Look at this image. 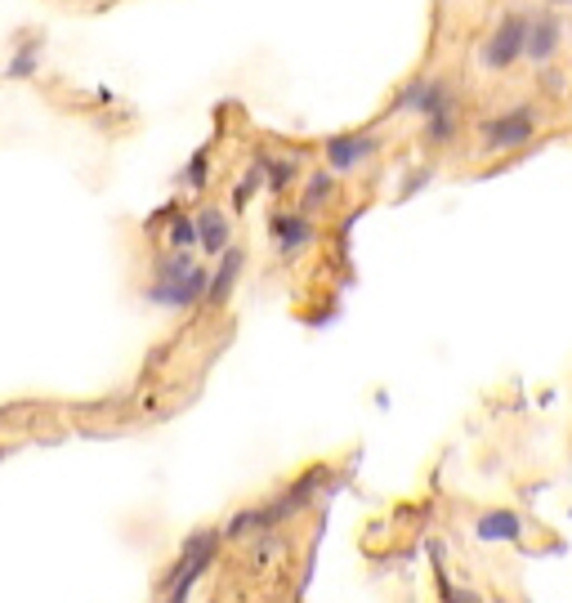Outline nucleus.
Segmentation results:
<instances>
[{"label":"nucleus","instance_id":"4","mask_svg":"<svg viewBox=\"0 0 572 603\" xmlns=\"http://www.w3.org/2000/svg\"><path fill=\"white\" fill-rule=\"evenodd\" d=\"M523 46H527V10H505L479 46V68L492 77L514 72L523 63Z\"/></svg>","mask_w":572,"mask_h":603},{"label":"nucleus","instance_id":"3","mask_svg":"<svg viewBox=\"0 0 572 603\" xmlns=\"http://www.w3.org/2000/svg\"><path fill=\"white\" fill-rule=\"evenodd\" d=\"M541 135V108L536 103H514L496 117H487L479 126V152L483 157H510V152H523L527 144H536Z\"/></svg>","mask_w":572,"mask_h":603},{"label":"nucleus","instance_id":"8","mask_svg":"<svg viewBox=\"0 0 572 603\" xmlns=\"http://www.w3.org/2000/svg\"><path fill=\"white\" fill-rule=\"evenodd\" d=\"M447 95H452V90H447L438 77L421 72V77H407V81L398 86V95H394V108H389V112H398V117H425V112H430V108H438Z\"/></svg>","mask_w":572,"mask_h":603},{"label":"nucleus","instance_id":"10","mask_svg":"<svg viewBox=\"0 0 572 603\" xmlns=\"http://www.w3.org/2000/svg\"><path fill=\"white\" fill-rule=\"evenodd\" d=\"M241 268H246V250L241 246H228L224 255H215V273H210V286H206V305L210 309H224L237 281H241Z\"/></svg>","mask_w":572,"mask_h":603},{"label":"nucleus","instance_id":"1","mask_svg":"<svg viewBox=\"0 0 572 603\" xmlns=\"http://www.w3.org/2000/svg\"><path fill=\"white\" fill-rule=\"evenodd\" d=\"M206 286H210V268H201L193 259V250H161L152 259V281H148V299L161 309H197L206 305Z\"/></svg>","mask_w":572,"mask_h":603},{"label":"nucleus","instance_id":"6","mask_svg":"<svg viewBox=\"0 0 572 603\" xmlns=\"http://www.w3.org/2000/svg\"><path fill=\"white\" fill-rule=\"evenodd\" d=\"M268 233H273V246H277L282 259H300V255H309L318 246V219L305 215L300 206L296 210H273Z\"/></svg>","mask_w":572,"mask_h":603},{"label":"nucleus","instance_id":"12","mask_svg":"<svg viewBox=\"0 0 572 603\" xmlns=\"http://www.w3.org/2000/svg\"><path fill=\"white\" fill-rule=\"evenodd\" d=\"M197 250L201 255H224L228 246H233V219H228V210H219V206H201L197 215Z\"/></svg>","mask_w":572,"mask_h":603},{"label":"nucleus","instance_id":"9","mask_svg":"<svg viewBox=\"0 0 572 603\" xmlns=\"http://www.w3.org/2000/svg\"><path fill=\"white\" fill-rule=\"evenodd\" d=\"M456 139H461V103H456V95H447L438 108H430L421 117V144L434 148V152H443Z\"/></svg>","mask_w":572,"mask_h":603},{"label":"nucleus","instance_id":"11","mask_svg":"<svg viewBox=\"0 0 572 603\" xmlns=\"http://www.w3.org/2000/svg\"><path fill=\"white\" fill-rule=\"evenodd\" d=\"M336 192H341V175H336L332 166L305 170V179H300V210L318 219L323 210H332V206H336Z\"/></svg>","mask_w":572,"mask_h":603},{"label":"nucleus","instance_id":"13","mask_svg":"<svg viewBox=\"0 0 572 603\" xmlns=\"http://www.w3.org/2000/svg\"><path fill=\"white\" fill-rule=\"evenodd\" d=\"M305 179V157L300 152H277V157H264V184L282 197L286 188H296Z\"/></svg>","mask_w":572,"mask_h":603},{"label":"nucleus","instance_id":"7","mask_svg":"<svg viewBox=\"0 0 572 603\" xmlns=\"http://www.w3.org/2000/svg\"><path fill=\"white\" fill-rule=\"evenodd\" d=\"M376 152H381V135L376 130H349V135H332L323 144V166H332L336 175H354Z\"/></svg>","mask_w":572,"mask_h":603},{"label":"nucleus","instance_id":"20","mask_svg":"<svg viewBox=\"0 0 572 603\" xmlns=\"http://www.w3.org/2000/svg\"><path fill=\"white\" fill-rule=\"evenodd\" d=\"M541 6H545V10H559V14H563V10H572V0H541Z\"/></svg>","mask_w":572,"mask_h":603},{"label":"nucleus","instance_id":"17","mask_svg":"<svg viewBox=\"0 0 572 603\" xmlns=\"http://www.w3.org/2000/svg\"><path fill=\"white\" fill-rule=\"evenodd\" d=\"M438 590H443V603H487L474 585H456V581H447V572H438Z\"/></svg>","mask_w":572,"mask_h":603},{"label":"nucleus","instance_id":"2","mask_svg":"<svg viewBox=\"0 0 572 603\" xmlns=\"http://www.w3.org/2000/svg\"><path fill=\"white\" fill-rule=\"evenodd\" d=\"M219 545H224V532H219V527H197V532L179 545V554H175L170 572L161 576L157 603H188V594L197 590V581L210 572V563H215Z\"/></svg>","mask_w":572,"mask_h":603},{"label":"nucleus","instance_id":"19","mask_svg":"<svg viewBox=\"0 0 572 603\" xmlns=\"http://www.w3.org/2000/svg\"><path fill=\"white\" fill-rule=\"evenodd\" d=\"M32 68H37V46H28V50L14 59V68H10V72H14V77H32Z\"/></svg>","mask_w":572,"mask_h":603},{"label":"nucleus","instance_id":"18","mask_svg":"<svg viewBox=\"0 0 572 603\" xmlns=\"http://www.w3.org/2000/svg\"><path fill=\"white\" fill-rule=\"evenodd\" d=\"M206 170H210V148H201V152L188 161V170H184V184H188V188H206V179H210Z\"/></svg>","mask_w":572,"mask_h":603},{"label":"nucleus","instance_id":"5","mask_svg":"<svg viewBox=\"0 0 572 603\" xmlns=\"http://www.w3.org/2000/svg\"><path fill=\"white\" fill-rule=\"evenodd\" d=\"M563 41H568V23H563V14L541 6L536 14H527V46H523V63H532V68H550V63L559 59Z\"/></svg>","mask_w":572,"mask_h":603},{"label":"nucleus","instance_id":"15","mask_svg":"<svg viewBox=\"0 0 572 603\" xmlns=\"http://www.w3.org/2000/svg\"><path fill=\"white\" fill-rule=\"evenodd\" d=\"M161 250H197V219L175 210L166 219V237H161Z\"/></svg>","mask_w":572,"mask_h":603},{"label":"nucleus","instance_id":"14","mask_svg":"<svg viewBox=\"0 0 572 603\" xmlns=\"http://www.w3.org/2000/svg\"><path fill=\"white\" fill-rule=\"evenodd\" d=\"M474 532L483 541H519L523 536V518L514 510H483L479 523H474Z\"/></svg>","mask_w":572,"mask_h":603},{"label":"nucleus","instance_id":"16","mask_svg":"<svg viewBox=\"0 0 572 603\" xmlns=\"http://www.w3.org/2000/svg\"><path fill=\"white\" fill-rule=\"evenodd\" d=\"M259 188H264V157H259V161L237 179V188H233V210H246V201H250Z\"/></svg>","mask_w":572,"mask_h":603}]
</instances>
